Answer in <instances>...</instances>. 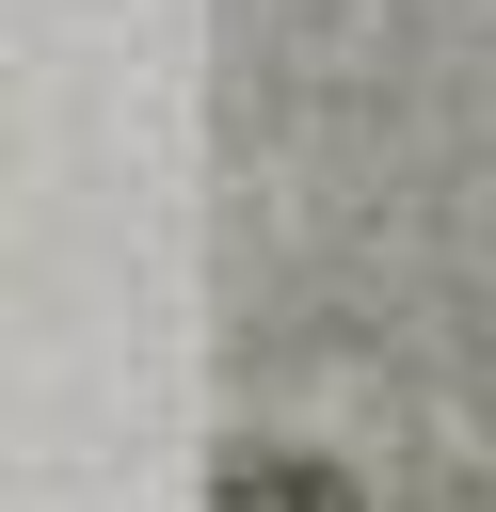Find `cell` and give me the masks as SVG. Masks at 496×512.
<instances>
[{
	"instance_id": "cell-1",
	"label": "cell",
	"mask_w": 496,
	"mask_h": 512,
	"mask_svg": "<svg viewBox=\"0 0 496 512\" xmlns=\"http://www.w3.org/2000/svg\"><path fill=\"white\" fill-rule=\"evenodd\" d=\"M208 512H352V480H336V464H304V448H240Z\"/></svg>"
}]
</instances>
